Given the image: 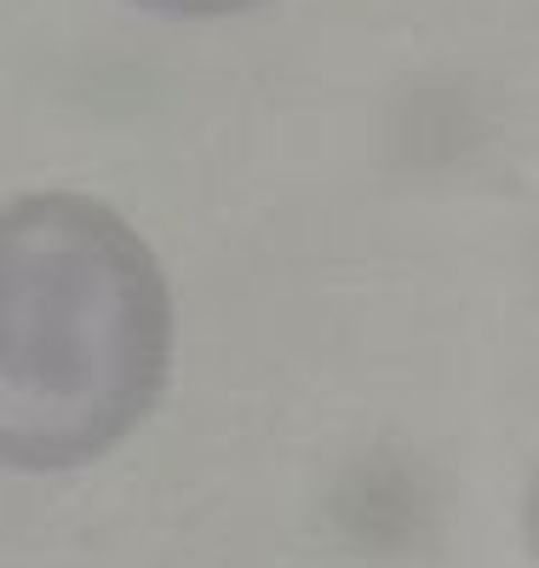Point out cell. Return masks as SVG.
I'll return each mask as SVG.
<instances>
[{"instance_id":"1","label":"cell","mask_w":539,"mask_h":568,"mask_svg":"<svg viewBox=\"0 0 539 568\" xmlns=\"http://www.w3.org/2000/svg\"><path fill=\"white\" fill-rule=\"evenodd\" d=\"M173 298L144 236L70 190L0 207V465L110 454L166 385Z\"/></svg>"},{"instance_id":"2","label":"cell","mask_w":539,"mask_h":568,"mask_svg":"<svg viewBox=\"0 0 539 568\" xmlns=\"http://www.w3.org/2000/svg\"><path fill=\"white\" fill-rule=\"evenodd\" d=\"M144 12H166V18H230V12H253L264 0H132Z\"/></svg>"}]
</instances>
